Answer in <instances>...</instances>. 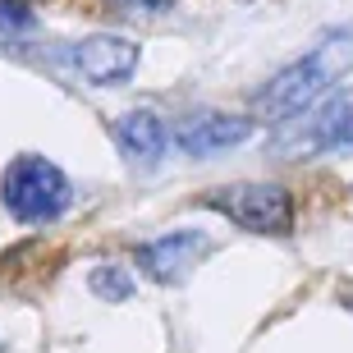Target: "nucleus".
Here are the masks:
<instances>
[{
	"mask_svg": "<svg viewBox=\"0 0 353 353\" xmlns=\"http://www.w3.org/2000/svg\"><path fill=\"white\" fill-rule=\"evenodd\" d=\"M248 138H252V119L221 115V110H197L174 129V143L188 157H216V152H230V147L248 143Z\"/></svg>",
	"mask_w": 353,
	"mask_h": 353,
	"instance_id": "obj_7",
	"label": "nucleus"
},
{
	"mask_svg": "<svg viewBox=\"0 0 353 353\" xmlns=\"http://www.w3.org/2000/svg\"><path fill=\"white\" fill-rule=\"evenodd\" d=\"M207 207L243 225L248 234L285 239L294 230V197L280 183H225L207 193Z\"/></svg>",
	"mask_w": 353,
	"mask_h": 353,
	"instance_id": "obj_4",
	"label": "nucleus"
},
{
	"mask_svg": "<svg viewBox=\"0 0 353 353\" xmlns=\"http://www.w3.org/2000/svg\"><path fill=\"white\" fill-rule=\"evenodd\" d=\"M69 65L92 88H119L138 69V46L129 37H119V32H92V37L69 46Z\"/></svg>",
	"mask_w": 353,
	"mask_h": 353,
	"instance_id": "obj_5",
	"label": "nucleus"
},
{
	"mask_svg": "<svg viewBox=\"0 0 353 353\" xmlns=\"http://www.w3.org/2000/svg\"><path fill=\"white\" fill-rule=\"evenodd\" d=\"M115 10H129V14H165L174 0H110Z\"/></svg>",
	"mask_w": 353,
	"mask_h": 353,
	"instance_id": "obj_11",
	"label": "nucleus"
},
{
	"mask_svg": "<svg viewBox=\"0 0 353 353\" xmlns=\"http://www.w3.org/2000/svg\"><path fill=\"white\" fill-rule=\"evenodd\" d=\"M0 202L14 221L23 225H51L60 221L74 202V188H69L65 170L46 157H19L10 161V170L0 179Z\"/></svg>",
	"mask_w": 353,
	"mask_h": 353,
	"instance_id": "obj_3",
	"label": "nucleus"
},
{
	"mask_svg": "<svg viewBox=\"0 0 353 353\" xmlns=\"http://www.w3.org/2000/svg\"><path fill=\"white\" fill-rule=\"evenodd\" d=\"M37 28V14L28 10L23 0H0V37H19V32H32Z\"/></svg>",
	"mask_w": 353,
	"mask_h": 353,
	"instance_id": "obj_10",
	"label": "nucleus"
},
{
	"mask_svg": "<svg viewBox=\"0 0 353 353\" xmlns=\"http://www.w3.org/2000/svg\"><path fill=\"white\" fill-rule=\"evenodd\" d=\"M92 294L97 299H105V303H124V299H133V275L124 271V266H115V262H101L97 271H92Z\"/></svg>",
	"mask_w": 353,
	"mask_h": 353,
	"instance_id": "obj_9",
	"label": "nucleus"
},
{
	"mask_svg": "<svg viewBox=\"0 0 353 353\" xmlns=\"http://www.w3.org/2000/svg\"><path fill=\"white\" fill-rule=\"evenodd\" d=\"M115 143L124 157H133L138 165H157L165 157V147H170V129H165V119L157 110H129V115L115 119Z\"/></svg>",
	"mask_w": 353,
	"mask_h": 353,
	"instance_id": "obj_8",
	"label": "nucleus"
},
{
	"mask_svg": "<svg viewBox=\"0 0 353 353\" xmlns=\"http://www.w3.org/2000/svg\"><path fill=\"white\" fill-rule=\"evenodd\" d=\"M349 69H353V28L326 32L307 55H299L294 65H285L280 74H271L262 88L252 92V115L280 124V119L307 110L316 97H326Z\"/></svg>",
	"mask_w": 353,
	"mask_h": 353,
	"instance_id": "obj_1",
	"label": "nucleus"
},
{
	"mask_svg": "<svg viewBox=\"0 0 353 353\" xmlns=\"http://www.w3.org/2000/svg\"><path fill=\"white\" fill-rule=\"evenodd\" d=\"M353 147V88L316 97L307 110L280 119L271 138V152L285 161L316 157V152H349Z\"/></svg>",
	"mask_w": 353,
	"mask_h": 353,
	"instance_id": "obj_2",
	"label": "nucleus"
},
{
	"mask_svg": "<svg viewBox=\"0 0 353 353\" xmlns=\"http://www.w3.org/2000/svg\"><path fill=\"white\" fill-rule=\"evenodd\" d=\"M207 252H211V239L202 230H174V234H161L157 243H143L133 252V262L143 266V275L157 280V285H179Z\"/></svg>",
	"mask_w": 353,
	"mask_h": 353,
	"instance_id": "obj_6",
	"label": "nucleus"
}]
</instances>
